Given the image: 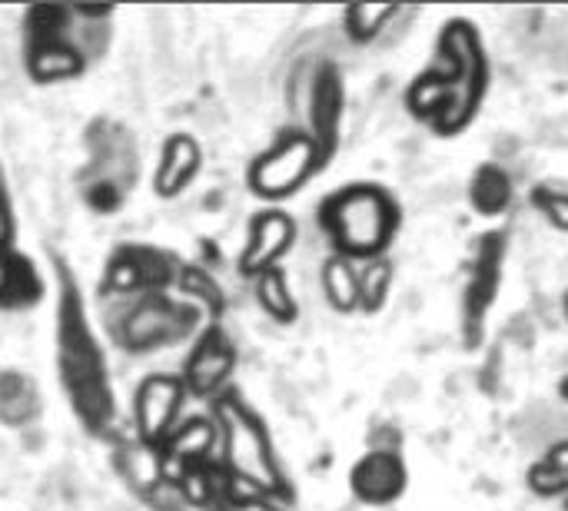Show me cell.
I'll return each mask as SVG.
<instances>
[{
  "label": "cell",
  "mask_w": 568,
  "mask_h": 511,
  "mask_svg": "<svg viewBox=\"0 0 568 511\" xmlns=\"http://www.w3.org/2000/svg\"><path fill=\"white\" fill-rule=\"evenodd\" d=\"M110 273H113L116 289L160 293L163 286H170L176 279V263H173V256H166L160 249L140 246V249H123Z\"/></svg>",
  "instance_id": "12"
},
{
  "label": "cell",
  "mask_w": 568,
  "mask_h": 511,
  "mask_svg": "<svg viewBox=\"0 0 568 511\" xmlns=\"http://www.w3.org/2000/svg\"><path fill=\"white\" fill-rule=\"evenodd\" d=\"M532 206L539 209V216L556 226L559 233H568V190L556 186V183H536L529 193Z\"/></svg>",
  "instance_id": "21"
},
{
  "label": "cell",
  "mask_w": 568,
  "mask_h": 511,
  "mask_svg": "<svg viewBox=\"0 0 568 511\" xmlns=\"http://www.w3.org/2000/svg\"><path fill=\"white\" fill-rule=\"evenodd\" d=\"M399 13L396 3H356L343 13L346 20V37L356 43H369L373 37L383 33V27Z\"/></svg>",
  "instance_id": "19"
},
{
  "label": "cell",
  "mask_w": 568,
  "mask_h": 511,
  "mask_svg": "<svg viewBox=\"0 0 568 511\" xmlns=\"http://www.w3.org/2000/svg\"><path fill=\"white\" fill-rule=\"evenodd\" d=\"M516 203V186L513 176L499 163H479L473 180H469V206L479 216H506Z\"/></svg>",
  "instance_id": "13"
},
{
  "label": "cell",
  "mask_w": 568,
  "mask_h": 511,
  "mask_svg": "<svg viewBox=\"0 0 568 511\" xmlns=\"http://www.w3.org/2000/svg\"><path fill=\"white\" fill-rule=\"evenodd\" d=\"M256 303H260V309H263L273 323H280V326H293V323L300 319V303H296L293 293H290V279H286L283 266L266 269V273L256 279Z\"/></svg>",
  "instance_id": "16"
},
{
  "label": "cell",
  "mask_w": 568,
  "mask_h": 511,
  "mask_svg": "<svg viewBox=\"0 0 568 511\" xmlns=\"http://www.w3.org/2000/svg\"><path fill=\"white\" fill-rule=\"evenodd\" d=\"M60 366H63V379H67V389L73 396V406L80 409V416L93 429H103L113 412L106 369H103V356L87 329L83 309L73 296L63 299V313H60Z\"/></svg>",
  "instance_id": "4"
},
{
  "label": "cell",
  "mask_w": 568,
  "mask_h": 511,
  "mask_svg": "<svg viewBox=\"0 0 568 511\" xmlns=\"http://www.w3.org/2000/svg\"><path fill=\"white\" fill-rule=\"evenodd\" d=\"M200 170V150L190 136H176L163 153L160 170V193H180Z\"/></svg>",
  "instance_id": "18"
},
{
  "label": "cell",
  "mask_w": 568,
  "mask_h": 511,
  "mask_svg": "<svg viewBox=\"0 0 568 511\" xmlns=\"http://www.w3.org/2000/svg\"><path fill=\"white\" fill-rule=\"evenodd\" d=\"M213 499H216V509L220 511H283L280 499L256 495V492H243V489L233 486L230 476H226V486H216L213 489Z\"/></svg>",
  "instance_id": "22"
},
{
  "label": "cell",
  "mask_w": 568,
  "mask_h": 511,
  "mask_svg": "<svg viewBox=\"0 0 568 511\" xmlns=\"http://www.w3.org/2000/svg\"><path fill=\"white\" fill-rule=\"evenodd\" d=\"M343 73L333 63H323L313 80V96H310V120H313V140L320 143L323 156L333 160L336 143H339V123H343Z\"/></svg>",
  "instance_id": "11"
},
{
  "label": "cell",
  "mask_w": 568,
  "mask_h": 511,
  "mask_svg": "<svg viewBox=\"0 0 568 511\" xmlns=\"http://www.w3.org/2000/svg\"><path fill=\"white\" fill-rule=\"evenodd\" d=\"M566 511H568V495H566Z\"/></svg>",
  "instance_id": "25"
},
{
  "label": "cell",
  "mask_w": 568,
  "mask_h": 511,
  "mask_svg": "<svg viewBox=\"0 0 568 511\" xmlns=\"http://www.w3.org/2000/svg\"><path fill=\"white\" fill-rule=\"evenodd\" d=\"M506 259H509V236L506 229H489L476 239L466 286L459 296V336L466 349H479L486 339L489 316L499 303L503 279H506Z\"/></svg>",
  "instance_id": "6"
},
{
  "label": "cell",
  "mask_w": 568,
  "mask_h": 511,
  "mask_svg": "<svg viewBox=\"0 0 568 511\" xmlns=\"http://www.w3.org/2000/svg\"><path fill=\"white\" fill-rule=\"evenodd\" d=\"M389 289H393V263L386 256L366 263L359 269V313L376 316L386 306Z\"/></svg>",
  "instance_id": "20"
},
{
  "label": "cell",
  "mask_w": 568,
  "mask_h": 511,
  "mask_svg": "<svg viewBox=\"0 0 568 511\" xmlns=\"http://www.w3.org/2000/svg\"><path fill=\"white\" fill-rule=\"evenodd\" d=\"M180 399H183V382H176V379H150L143 386L140 422H143L150 439H156L170 429V422L180 409Z\"/></svg>",
  "instance_id": "14"
},
{
  "label": "cell",
  "mask_w": 568,
  "mask_h": 511,
  "mask_svg": "<svg viewBox=\"0 0 568 511\" xmlns=\"http://www.w3.org/2000/svg\"><path fill=\"white\" fill-rule=\"evenodd\" d=\"M562 313H566V319H568V286H566V293H562Z\"/></svg>",
  "instance_id": "24"
},
{
  "label": "cell",
  "mask_w": 568,
  "mask_h": 511,
  "mask_svg": "<svg viewBox=\"0 0 568 511\" xmlns=\"http://www.w3.org/2000/svg\"><path fill=\"white\" fill-rule=\"evenodd\" d=\"M329 160L323 156L320 143L313 140L310 130H296L286 126L273 136V143L253 156L250 170H246V183L260 200H286L296 190H303Z\"/></svg>",
  "instance_id": "5"
},
{
  "label": "cell",
  "mask_w": 568,
  "mask_h": 511,
  "mask_svg": "<svg viewBox=\"0 0 568 511\" xmlns=\"http://www.w3.org/2000/svg\"><path fill=\"white\" fill-rule=\"evenodd\" d=\"M216 426L223 436V469L236 489L290 502V482L276 462L266 422L233 392L216 399Z\"/></svg>",
  "instance_id": "3"
},
{
  "label": "cell",
  "mask_w": 568,
  "mask_h": 511,
  "mask_svg": "<svg viewBox=\"0 0 568 511\" xmlns=\"http://www.w3.org/2000/svg\"><path fill=\"white\" fill-rule=\"evenodd\" d=\"M200 309L193 303L170 299L163 293H146V299L123 319L120 339L133 352H150L160 346H170L196 329Z\"/></svg>",
  "instance_id": "7"
},
{
  "label": "cell",
  "mask_w": 568,
  "mask_h": 511,
  "mask_svg": "<svg viewBox=\"0 0 568 511\" xmlns=\"http://www.w3.org/2000/svg\"><path fill=\"white\" fill-rule=\"evenodd\" d=\"M323 296L343 316L359 313V266L333 253L323 263Z\"/></svg>",
  "instance_id": "15"
},
{
  "label": "cell",
  "mask_w": 568,
  "mask_h": 511,
  "mask_svg": "<svg viewBox=\"0 0 568 511\" xmlns=\"http://www.w3.org/2000/svg\"><path fill=\"white\" fill-rule=\"evenodd\" d=\"M489 96V53L469 17H449L436 37L433 60L413 76L403 103L413 120L449 140L466 133Z\"/></svg>",
  "instance_id": "1"
},
{
  "label": "cell",
  "mask_w": 568,
  "mask_h": 511,
  "mask_svg": "<svg viewBox=\"0 0 568 511\" xmlns=\"http://www.w3.org/2000/svg\"><path fill=\"white\" fill-rule=\"evenodd\" d=\"M559 396L568 402V376H562V382H559Z\"/></svg>",
  "instance_id": "23"
},
{
  "label": "cell",
  "mask_w": 568,
  "mask_h": 511,
  "mask_svg": "<svg viewBox=\"0 0 568 511\" xmlns=\"http://www.w3.org/2000/svg\"><path fill=\"white\" fill-rule=\"evenodd\" d=\"M529 489L539 499H566L568 495V442H556L539 462L529 466Z\"/></svg>",
  "instance_id": "17"
},
{
  "label": "cell",
  "mask_w": 568,
  "mask_h": 511,
  "mask_svg": "<svg viewBox=\"0 0 568 511\" xmlns=\"http://www.w3.org/2000/svg\"><path fill=\"white\" fill-rule=\"evenodd\" d=\"M233 366H236V346H233V339L220 326H210L200 336V343L190 352V359H186V379L183 382L196 396H213L230 379Z\"/></svg>",
  "instance_id": "10"
},
{
  "label": "cell",
  "mask_w": 568,
  "mask_h": 511,
  "mask_svg": "<svg viewBox=\"0 0 568 511\" xmlns=\"http://www.w3.org/2000/svg\"><path fill=\"white\" fill-rule=\"evenodd\" d=\"M293 243H296V219L280 206L260 209L250 219V236L240 253V273L260 279L266 269L280 266V259L293 249Z\"/></svg>",
  "instance_id": "9"
},
{
  "label": "cell",
  "mask_w": 568,
  "mask_h": 511,
  "mask_svg": "<svg viewBox=\"0 0 568 511\" xmlns=\"http://www.w3.org/2000/svg\"><path fill=\"white\" fill-rule=\"evenodd\" d=\"M409 489V466L396 449H373L349 469V492L356 502L386 509Z\"/></svg>",
  "instance_id": "8"
},
{
  "label": "cell",
  "mask_w": 568,
  "mask_h": 511,
  "mask_svg": "<svg viewBox=\"0 0 568 511\" xmlns=\"http://www.w3.org/2000/svg\"><path fill=\"white\" fill-rule=\"evenodd\" d=\"M320 229L336 256L373 263L383 259L399 236L403 209L379 183H346L320 203Z\"/></svg>",
  "instance_id": "2"
}]
</instances>
